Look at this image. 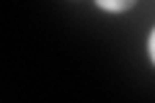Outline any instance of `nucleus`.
Here are the masks:
<instances>
[{"label":"nucleus","instance_id":"2","mask_svg":"<svg viewBox=\"0 0 155 103\" xmlns=\"http://www.w3.org/2000/svg\"><path fill=\"white\" fill-rule=\"evenodd\" d=\"M150 57H153V62H155V31H153V36H150Z\"/></svg>","mask_w":155,"mask_h":103},{"label":"nucleus","instance_id":"1","mask_svg":"<svg viewBox=\"0 0 155 103\" xmlns=\"http://www.w3.org/2000/svg\"><path fill=\"white\" fill-rule=\"evenodd\" d=\"M101 8H106V11H124V8H129L134 3V0H96Z\"/></svg>","mask_w":155,"mask_h":103}]
</instances>
